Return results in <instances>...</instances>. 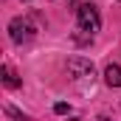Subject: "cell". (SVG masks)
I'll return each instance as SVG.
<instances>
[{"instance_id":"6da1fadb","label":"cell","mask_w":121,"mask_h":121,"mask_svg":"<svg viewBox=\"0 0 121 121\" xmlns=\"http://www.w3.org/2000/svg\"><path fill=\"white\" fill-rule=\"evenodd\" d=\"M76 20H79V31H85V34H96L99 26H101L99 11H96V6H90V3H85V6L76 9Z\"/></svg>"},{"instance_id":"7a4b0ae2","label":"cell","mask_w":121,"mask_h":121,"mask_svg":"<svg viewBox=\"0 0 121 121\" xmlns=\"http://www.w3.org/2000/svg\"><path fill=\"white\" fill-rule=\"evenodd\" d=\"M34 31H37V26L31 23L28 17H14V20H11V26H9V34H11V39H14V42H26V39H31V37H34Z\"/></svg>"},{"instance_id":"3957f363","label":"cell","mask_w":121,"mask_h":121,"mask_svg":"<svg viewBox=\"0 0 121 121\" xmlns=\"http://www.w3.org/2000/svg\"><path fill=\"white\" fill-rule=\"evenodd\" d=\"M68 73L73 79H90L93 76V62L82 59V56H73V59H68Z\"/></svg>"},{"instance_id":"277c9868","label":"cell","mask_w":121,"mask_h":121,"mask_svg":"<svg viewBox=\"0 0 121 121\" xmlns=\"http://www.w3.org/2000/svg\"><path fill=\"white\" fill-rule=\"evenodd\" d=\"M104 82H107L110 87H121V68L118 65H110V68L104 70Z\"/></svg>"},{"instance_id":"5b68a950","label":"cell","mask_w":121,"mask_h":121,"mask_svg":"<svg viewBox=\"0 0 121 121\" xmlns=\"http://www.w3.org/2000/svg\"><path fill=\"white\" fill-rule=\"evenodd\" d=\"M3 82H6V87H20V79L9 65H3Z\"/></svg>"},{"instance_id":"8992f818","label":"cell","mask_w":121,"mask_h":121,"mask_svg":"<svg viewBox=\"0 0 121 121\" xmlns=\"http://www.w3.org/2000/svg\"><path fill=\"white\" fill-rule=\"evenodd\" d=\"M54 110H56L59 116H65V113H70V107H68L65 101H56V107H54Z\"/></svg>"}]
</instances>
